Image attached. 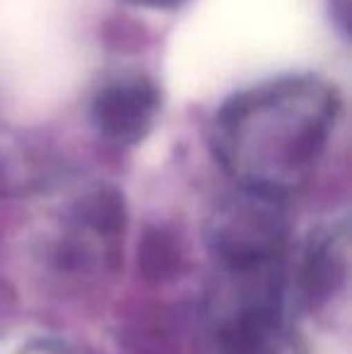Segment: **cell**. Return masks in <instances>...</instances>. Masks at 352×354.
Returning a JSON list of instances; mask_svg holds the SVG:
<instances>
[{
    "mask_svg": "<svg viewBox=\"0 0 352 354\" xmlns=\"http://www.w3.org/2000/svg\"><path fill=\"white\" fill-rule=\"evenodd\" d=\"M338 116V94L311 75L239 92L217 111L212 147L239 188L287 198L309 181Z\"/></svg>",
    "mask_w": 352,
    "mask_h": 354,
    "instance_id": "cell-1",
    "label": "cell"
},
{
    "mask_svg": "<svg viewBox=\"0 0 352 354\" xmlns=\"http://www.w3.org/2000/svg\"><path fill=\"white\" fill-rule=\"evenodd\" d=\"M287 234L285 198L239 188L212 212L207 246L222 272H261L280 268Z\"/></svg>",
    "mask_w": 352,
    "mask_h": 354,
    "instance_id": "cell-2",
    "label": "cell"
},
{
    "mask_svg": "<svg viewBox=\"0 0 352 354\" xmlns=\"http://www.w3.org/2000/svg\"><path fill=\"white\" fill-rule=\"evenodd\" d=\"M160 113V89L142 75L113 80L92 99L89 118L104 140L113 145L140 142Z\"/></svg>",
    "mask_w": 352,
    "mask_h": 354,
    "instance_id": "cell-3",
    "label": "cell"
},
{
    "mask_svg": "<svg viewBox=\"0 0 352 354\" xmlns=\"http://www.w3.org/2000/svg\"><path fill=\"white\" fill-rule=\"evenodd\" d=\"M299 275L302 294L311 306H321L343 292L350 275V239L345 224L311 239Z\"/></svg>",
    "mask_w": 352,
    "mask_h": 354,
    "instance_id": "cell-4",
    "label": "cell"
},
{
    "mask_svg": "<svg viewBox=\"0 0 352 354\" xmlns=\"http://www.w3.org/2000/svg\"><path fill=\"white\" fill-rule=\"evenodd\" d=\"M136 5H145V8H160V10H167V8H176L181 5L183 0H131Z\"/></svg>",
    "mask_w": 352,
    "mask_h": 354,
    "instance_id": "cell-5",
    "label": "cell"
}]
</instances>
